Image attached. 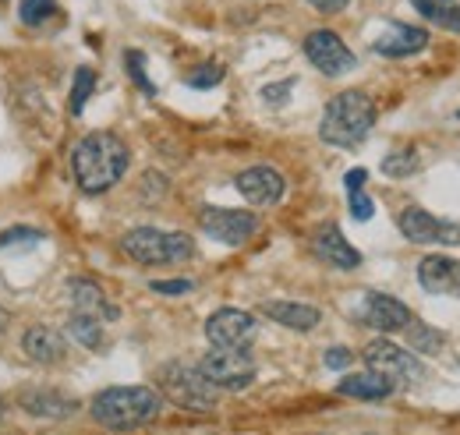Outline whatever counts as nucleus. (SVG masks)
<instances>
[{
	"label": "nucleus",
	"mask_w": 460,
	"mask_h": 435,
	"mask_svg": "<svg viewBox=\"0 0 460 435\" xmlns=\"http://www.w3.org/2000/svg\"><path fill=\"white\" fill-rule=\"evenodd\" d=\"M71 170L85 195H103L128 170V146L111 131H93L75 146Z\"/></svg>",
	"instance_id": "obj_1"
},
{
	"label": "nucleus",
	"mask_w": 460,
	"mask_h": 435,
	"mask_svg": "<svg viewBox=\"0 0 460 435\" xmlns=\"http://www.w3.org/2000/svg\"><path fill=\"white\" fill-rule=\"evenodd\" d=\"M160 396L149 386H111L93 400V418L111 432H131L160 414Z\"/></svg>",
	"instance_id": "obj_2"
},
{
	"label": "nucleus",
	"mask_w": 460,
	"mask_h": 435,
	"mask_svg": "<svg viewBox=\"0 0 460 435\" xmlns=\"http://www.w3.org/2000/svg\"><path fill=\"white\" fill-rule=\"evenodd\" d=\"M376 103L372 96L358 93V89H347L341 96H333L326 103L323 113V124H319V138L326 146H337V149H354L365 142V135L376 128Z\"/></svg>",
	"instance_id": "obj_3"
},
{
	"label": "nucleus",
	"mask_w": 460,
	"mask_h": 435,
	"mask_svg": "<svg viewBox=\"0 0 460 435\" xmlns=\"http://www.w3.org/2000/svg\"><path fill=\"white\" fill-rule=\"evenodd\" d=\"M120 248L128 259H135L142 266H173V262H188L195 255V241L188 234H167L156 226H138V230L124 234Z\"/></svg>",
	"instance_id": "obj_4"
},
{
	"label": "nucleus",
	"mask_w": 460,
	"mask_h": 435,
	"mask_svg": "<svg viewBox=\"0 0 460 435\" xmlns=\"http://www.w3.org/2000/svg\"><path fill=\"white\" fill-rule=\"evenodd\" d=\"M160 389L164 396H171L177 407H188V411H213L217 407V386L202 379L199 368H188V365H167L160 372Z\"/></svg>",
	"instance_id": "obj_5"
},
{
	"label": "nucleus",
	"mask_w": 460,
	"mask_h": 435,
	"mask_svg": "<svg viewBox=\"0 0 460 435\" xmlns=\"http://www.w3.org/2000/svg\"><path fill=\"white\" fill-rule=\"evenodd\" d=\"M202 379L213 382L217 389H244L255 379V361L248 351H227V347H213L202 361H199Z\"/></svg>",
	"instance_id": "obj_6"
},
{
	"label": "nucleus",
	"mask_w": 460,
	"mask_h": 435,
	"mask_svg": "<svg viewBox=\"0 0 460 435\" xmlns=\"http://www.w3.org/2000/svg\"><path fill=\"white\" fill-rule=\"evenodd\" d=\"M365 361H368V368L383 372L386 379H394L397 386L421 379V361H418L411 351L397 347L394 340H372V343L365 347Z\"/></svg>",
	"instance_id": "obj_7"
},
{
	"label": "nucleus",
	"mask_w": 460,
	"mask_h": 435,
	"mask_svg": "<svg viewBox=\"0 0 460 435\" xmlns=\"http://www.w3.org/2000/svg\"><path fill=\"white\" fill-rule=\"evenodd\" d=\"M199 223H202V230L213 241L230 244V248L248 244L259 234V217L255 213H244V209H202Z\"/></svg>",
	"instance_id": "obj_8"
},
{
	"label": "nucleus",
	"mask_w": 460,
	"mask_h": 435,
	"mask_svg": "<svg viewBox=\"0 0 460 435\" xmlns=\"http://www.w3.org/2000/svg\"><path fill=\"white\" fill-rule=\"evenodd\" d=\"M305 57L312 60L315 71H323L330 78H341L347 71H354V64H358V57L347 50L344 40L337 32H330V29H319V32H312L305 40Z\"/></svg>",
	"instance_id": "obj_9"
},
{
	"label": "nucleus",
	"mask_w": 460,
	"mask_h": 435,
	"mask_svg": "<svg viewBox=\"0 0 460 435\" xmlns=\"http://www.w3.org/2000/svg\"><path fill=\"white\" fill-rule=\"evenodd\" d=\"M255 319L241 308H220L209 315L206 323V336L213 347H227V351H248L255 340Z\"/></svg>",
	"instance_id": "obj_10"
},
{
	"label": "nucleus",
	"mask_w": 460,
	"mask_h": 435,
	"mask_svg": "<svg viewBox=\"0 0 460 435\" xmlns=\"http://www.w3.org/2000/svg\"><path fill=\"white\" fill-rule=\"evenodd\" d=\"M234 184L252 206H277L284 199V188H288L280 170H273V166H248L234 177Z\"/></svg>",
	"instance_id": "obj_11"
},
{
	"label": "nucleus",
	"mask_w": 460,
	"mask_h": 435,
	"mask_svg": "<svg viewBox=\"0 0 460 435\" xmlns=\"http://www.w3.org/2000/svg\"><path fill=\"white\" fill-rule=\"evenodd\" d=\"M361 319L365 326L379 329V333H401L411 326V308L390 294H368L361 305Z\"/></svg>",
	"instance_id": "obj_12"
},
{
	"label": "nucleus",
	"mask_w": 460,
	"mask_h": 435,
	"mask_svg": "<svg viewBox=\"0 0 460 435\" xmlns=\"http://www.w3.org/2000/svg\"><path fill=\"white\" fill-rule=\"evenodd\" d=\"M418 280L429 294H454L460 297V262L450 255H429L418 266Z\"/></svg>",
	"instance_id": "obj_13"
},
{
	"label": "nucleus",
	"mask_w": 460,
	"mask_h": 435,
	"mask_svg": "<svg viewBox=\"0 0 460 435\" xmlns=\"http://www.w3.org/2000/svg\"><path fill=\"white\" fill-rule=\"evenodd\" d=\"M312 248H315V255H319L323 262H330V266H337V270H358V266H361L358 248L347 244V237L341 234L337 223H326V226L315 234Z\"/></svg>",
	"instance_id": "obj_14"
},
{
	"label": "nucleus",
	"mask_w": 460,
	"mask_h": 435,
	"mask_svg": "<svg viewBox=\"0 0 460 435\" xmlns=\"http://www.w3.org/2000/svg\"><path fill=\"white\" fill-rule=\"evenodd\" d=\"M429 47V32L425 29H414V25H386V32L372 43V50L379 57H411L418 54V50H425Z\"/></svg>",
	"instance_id": "obj_15"
},
{
	"label": "nucleus",
	"mask_w": 460,
	"mask_h": 435,
	"mask_svg": "<svg viewBox=\"0 0 460 435\" xmlns=\"http://www.w3.org/2000/svg\"><path fill=\"white\" fill-rule=\"evenodd\" d=\"M394 389H397V382L386 379V376H383V372H376V368L354 372V376L341 379V386H337V393H341V396L365 400V404H379V400H386Z\"/></svg>",
	"instance_id": "obj_16"
},
{
	"label": "nucleus",
	"mask_w": 460,
	"mask_h": 435,
	"mask_svg": "<svg viewBox=\"0 0 460 435\" xmlns=\"http://www.w3.org/2000/svg\"><path fill=\"white\" fill-rule=\"evenodd\" d=\"M71 305H75V312H82V315H93V319H100V323H114L117 315V305L107 301V294L100 290V283H93V280H71Z\"/></svg>",
	"instance_id": "obj_17"
},
{
	"label": "nucleus",
	"mask_w": 460,
	"mask_h": 435,
	"mask_svg": "<svg viewBox=\"0 0 460 435\" xmlns=\"http://www.w3.org/2000/svg\"><path fill=\"white\" fill-rule=\"evenodd\" d=\"M262 312H266L273 323H280V326H288V329H297V333L315 329L319 319H323V312H319L315 305H301V301H266Z\"/></svg>",
	"instance_id": "obj_18"
},
{
	"label": "nucleus",
	"mask_w": 460,
	"mask_h": 435,
	"mask_svg": "<svg viewBox=\"0 0 460 435\" xmlns=\"http://www.w3.org/2000/svg\"><path fill=\"white\" fill-rule=\"evenodd\" d=\"M401 234L411 244H436V241H443V219L411 206L401 213Z\"/></svg>",
	"instance_id": "obj_19"
},
{
	"label": "nucleus",
	"mask_w": 460,
	"mask_h": 435,
	"mask_svg": "<svg viewBox=\"0 0 460 435\" xmlns=\"http://www.w3.org/2000/svg\"><path fill=\"white\" fill-rule=\"evenodd\" d=\"M22 351L32 361H40V365H54V361L64 358V340H60V333H54V329L32 326L22 336Z\"/></svg>",
	"instance_id": "obj_20"
},
{
	"label": "nucleus",
	"mask_w": 460,
	"mask_h": 435,
	"mask_svg": "<svg viewBox=\"0 0 460 435\" xmlns=\"http://www.w3.org/2000/svg\"><path fill=\"white\" fill-rule=\"evenodd\" d=\"M22 407L36 418H67V414H75L78 404L64 393H54V389H32L22 396Z\"/></svg>",
	"instance_id": "obj_21"
},
{
	"label": "nucleus",
	"mask_w": 460,
	"mask_h": 435,
	"mask_svg": "<svg viewBox=\"0 0 460 435\" xmlns=\"http://www.w3.org/2000/svg\"><path fill=\"white\" fill-rule=\"evenodd\" d=\"M75 343H82V347H89V351H96L100 343H103V326H100V319H93V315H82V312H75L71 319H67V329H64Z\"/></svg>",
	"instance_id": "obj_22"
},
{
	"label": "nucleus",
	"mask_w": 460,
	"mask_h": 435,
	"mask_svg": "<svg viewBox=\"0 0 460 435\" xmlns=\"http://www.w3.org/2000/svg\"><path fill=\"white\" fill-rule=\"evenodd\" d=\"M414 7H418L429 22L460 32V4H454V0H414Z\"/></svg>",
	"instance_id": "obj_23"
},
{
	"label": "nucleus",
	"mask_w": 460,
	"mask_h": 435,
	"mask_svg": "<svg viewBox=\"0 0 460 435\" xmlns=\"http://www.w3.org/2000/svg\"><path fill=\"white\" fill-rule=\"evenodd\" d=\"M93 89H96V71H93V67H78V71H75V89H71V103H67L71 117H78V113L85 110L89 96H93Z\"/></svg>",
	"instance_id": "obj_24"
},
{
	"label": "nucleus",
	"mask_w": 460,
	"mask_h": 435,
	"mask_svg": "<svg viewBox=\"0 0 460 435\" xmlns=\"http://www.w3.org/2000/svg\"><path fill=\"white\" fill-rule=\"evenodd\" d=\"M54 11H58V0H22L18 4V18L25 25H43L47 18H54Z\"/></svg>",
	"instance_id": "obj_25"
},
{
	"label": "nucleus",
	"mask_w": 460,
	"mask_h": 435,
	"mask_svg": "<svg viewBox=\"0 0 460 435\" xmlns=\"http://www.w3.org/2000/svg\"><path fill=\"white\" fill-rule=\"evenodd\" d=\"M414 170H418V153H414V149L390 153V156L383 160V173H386V177H407V173H414Z\"/></svg>",
	"instance_id": "obj_26"
},
{
	"label": "nucleus",
	"mask_w": 460,
	"mask_h": 435,
	"mask_svg": "<svg viewBox=\"0 0 460 435\" xmlns=\"http://www.w3.org/2000/svg\"><path fill=\"white\" fill-rule=\"evenodd\" d=\"M124 67H128V75L135 78V85H138L146 96L156 93V85H153L149 75H146V54H142V50H128V54H124Z\"/></svg>",
	"instance_id": "obj_27"
},
{
	"label": "nucleus",
	"mask_w": 460,
	"mask_h": 435,
	"mask_svg": "<svg viewBox=\"0 0 460 435\" xmlns=\"http://www.w3.org/2000/svg\"><path fill=\"white\" fill-rule=\"evenodd\" d=\"M411 347L421 354H439L443 351V333L432 326H411Z\"/></svg>",
	"instance_id": "obj_28"
},
{
	"label": "nucleus",
	"mask_w": 460,
	"mask_h": 435,
	"mask_svg": "<svg viewBox=\"0 0 460 435\" xmlns=\"http://www.w3.org/2000/svg\"><path fill=\"white\" fill-rule=\"evenodd\" d=\"M40 241H43L40 230H32V226H14V230L0 234V252H7V248H22V244H40Z\"/></svg>",
	"instance_id": "obj_29"
},
{
	"label": "nucleus",
	"mask_w": 460,
	"mask_h": 435,
	"mask_svg": "<svg viewBox=\"0 0 460 435\" xmlns=\"http://www.w3.org/2000/svg\"><path fill=\"white\" fill-rule=\"evenodd\" d=\"M220 82H224V67H220V64H202L199 71L188 75V85H191V89H213V85H220Z\"/></svg>",
	"instance_id": "obj_30"
},
{
	"label": "nucleus",
	"mask_w": 460,
	"mask_h": 435,
	"mask_svg": "<svg viewBox=\"0 0 460 435\" xmlns=\"http://www.w3.org/2000/svg\"><path fill=\"white\" fill-rule=\"evenodd\" d=\"M149 287L156 294H191L195 290V280H153Z\"/></svg>",
	"instance_id": "obj_31"
},
{
	"label": "nucleus",
	"mask_w": 460,
	"mask_h": 435,
	"mask_svg": "<svg viewBox=\"0 0 460 435\" xmlns=\"http://www.w3.org/2000/svg\"><path fill=\"white\" fill-rule=\"evenodd\" d=\"M372 213H376V206H372V199L365 195V191H350V217L354 219H372Z\"/></svg>",
	"instance_id": "obj_32"
},
{
	"label": "nucleus",
	"mask_w": 460,
	"mask_h": 435,
	"mask_svg": "<svg viewBox=\"0 0 460 435\" xmlns=\"http://www.w3.org/2000/svg\"><path fill=\"white\" fill-rule=\"evenodd\" d=\"M323 361H326V368H347V365L354 361V354H350V351H344V347H330Z\"/></svg>",
	"instance_id": "obj_33"
},
{
	"label": "nucleus",
	"mask_w": 460,
	"mask_h": 435,
	"mask_svg": "<svg viewBox=\"0 0 460 435\" xmlns=\"http://www.w3.org/2000/svg\"><path fill=\"white\" fill-rule=\"evenodd\" d=\"M315 11H323V14H337V11H344L347 0H308Z\"/></svg>",
	"instance_id": "obj_34"
},
{
	"label": "nucleus",
	"mask_w": 460,
	"mask_h": 435,
	"mask_svg": "<svg viewBox=\"0 0 460 435\" xmlns=\"http://www.w3.org/2000/svg\"><path fill=\"white\" fill-rule=\"evenodd\" d=\"M365 177H368V173H365L361 166H354V170H350V173H347V177H344L347 191H361V184H365Z\"/></svg>",
	"instance_id": "obj_35"
},
{
	"label": "nucleus",
	"mask_w": 460,
	"mask_h": 435,
	"mask_svg": "<svg viewBox=\"0 0 460 435\" xmlns=\"http://www.w3.org/2000/svg\"><path fill=\"white\" fill-rule=\"evenodd\" d=\"M290 85H294V82H284V85H280V89H266V93H262V96H266V100H270V103H277V100H284V96H288V89Z\"/></svg>",
	"instance_id": "obj_36"
},
{
	"label": "nucleus",
	"mask_w": 460,
	"mask_h": 435,
	"mask_svg": "<svg viewBox=\"0 0 460 435\" xmlns=\"http://www.w3.org/2000/svg\"><path fill=\"white\" fill-rule=\"evenodd\" d=\"M457 117H460V110H457Z\"/></svg>",
	"instance_id": "obj_37"
}]
</instances>
